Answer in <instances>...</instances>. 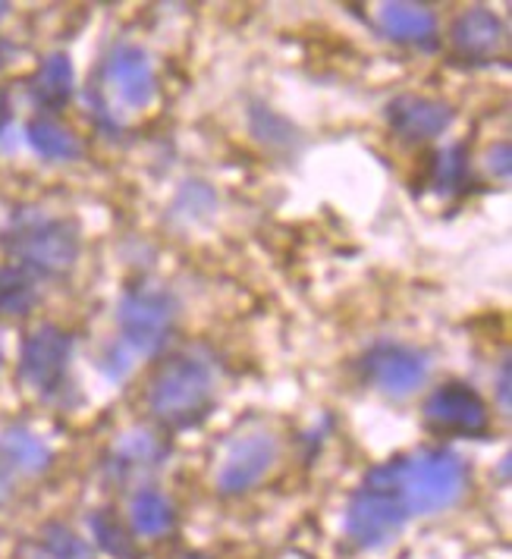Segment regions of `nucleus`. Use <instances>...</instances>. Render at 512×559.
<instances>
[{"label":"nucleus","mask_w":512,"mask_h":559,"mask_svg":"<svg viewBox=\"0 0 512 559\" xmlns=\"http://www.w3.org/2000/svg\"><path fill=\"white\" fill-rule=\"evenodd\" d=\"M406 519L409 509L400 490V459H390L365 475L346 512V532L365 550H378L403 532Z\"/></svg>","instance_id":"nucleus-1"},{"label":"nucleus","mask_w":512,"mask_h":559,"mask_svg":"<svg viewBox=\"0 0 512 559\" xmlns=\"http://www.w3.org/2000/svg\"><path fill=\"white\" fill-rule=\"evenodd\" d=\"M3 249L41 277H60L76 264L79 229L63 217L23 211L3 229Z\"/></svg>","instance_id":"nucleus-2"},{"label":"nucleus","mask_w":512,"mask_h":559,"mask_svg":"<svg viewBox=\"0 0 512 559\" xmlns=\"http://www.w3.org/2000/svg\"><path fill=\"white\" fill-rule=\"evenodd\" d=\"M211 396H214V374L207 361L180 356L157 371L152 383V412L157 421L170 428H189L205 418Z\"/></svg>","instance_id":"nucleus-3"},{"label":"nucleus","mask_w":512,"mask_h":559,"mask_svg":"<svg viewBox=\"0 0 512 559\" xmlns=\"http://www.w3.org/2000/svg\"><path fill=\"white\" fill-rule=\"evenodd\" d=\"M465 481V462L450 450H418L409 459H400V490L409 515L450 509L462 497Z\"/></svg>","instance_id":"nucleus-4"},{"label":"nucleus","mask_w":512,"mask_h":559,"mask_svg":"<svg viewBox=\"0 0 512 559\" xmlns=\"http://www.w3.org/2000/svg\"><path fill=\"white\" fill-rule=\"evenodd\" d=\"M174 324V302L167 293L135 289L120 302V331L135 353L154 356Z\"/></svg>","instance_id":"nucleus-5"},{"label":"nucleus","mask_w":512,"mask_h":559,"mask_svg":"<svg viewBox=\"0 0 512 559\" xmlns=\"http://www.w3.org/2000/svg\"><path fill=\"white\" fill-rule=\"evenodd\" d=\"M70 346V336L53 324H41L38 331L28 333L20 356V378L26 381V386L38 393H53L67 374Z\"/></svg>","instance_id":"nucleus-6"},{"label":"nucleus","mask_w":512,"mask_h":559,"mask_svg":"<svg viewBox=\"0 0 512 559\" xmlns=\"http://www.w3.org/2000/svg\"><path fill=\"white\" fill-rule=\"evenodd\" d=\"M425 421L437 433L475 437V433L487 431V406L472 386L446 383V386H437L425 400Z\"/></svg>","instance_id":"nucleus-7"},{"label":"nucleus","mask_w":512,"mask_h":559,"mask_svg":"<svg viewBox=\"0 0 512 559\" xmlns=\"http://www.w3.org/2000/svg\"><path fill=\"white\" fill-rule=\"evenodd\" d=\"M277 462V440L271 433H249L233 443L217 472V487L224 493H242L252 490Z\"/></svg>","instance_id":"nucleus-8"},{"label":"nucleus","mask_w":512,"mask_h":559,"mask_svg":"<svg viewBox=\"0 0 512 559\" xmlns=\"http://www.w3.org/2000/svg\"><path fill=\"white\" fill-rule=\"evenodd\" d=\"M104 82H107L110 95L132 110L148 107L154 102V92H157L148 53L142 48H132V45H120L110 53V60L104 67Z\"/></svg>","instance_id":"nucleus-9"},{"label":"nucleus","mask_w":512,"mask_h":559,"mask_svg":"<svg viewBox=\"0 0 512 559\" xmlns=\"http://www.w3.org/2000/svg\"><path fill=\"white\" fill-rule=\"evenodd\" d=\"M365 374L378 390H384L390 396H409L412 390H418L425 383L428 365L415 349L384 343L365 356Z\"/></svg>","instance_id":"nucleus-10"},{"label":"nucleus","mask_w":512,"mask_h":559,"mask_svg":"<svg viewBox=\"0 0 512 559\" xmlns=\"http://www.w3.org/2000/svg\"><path fill=\"white\" fill-rule=\"evenodd\" d=\"M386 120L390 129L400 139L409 142H428L443 135L450 123H453V110L450 104L437 102V98H425V95H403L386 107Z\"/></svg>","instance_id":"nucleus-11"},{"label":"nucleus","mask_w":512,"mask_h":559,"mask_svg":"<svg viewBox=\"0 0 512 559\" xmlns=\"http://www.w3.org/2000/svg\"><path fill=\"white\" fill-rule=\"evenodd\" d=\"M450 41L462 57L481 60V57L497 53V48L503 45V23L485 7H475V10L462 13L460 20L453 23Z\"/></svg>","instance_id":"nucleus-12"},{"label":"nucleus","mask_w":512,"mask_h":559,"mask_svg":"<svg viewBox=\"0 0 512 559\" xmlns=\"http://www.w3.org/2000/svg\"><path fill=\"white\" fill-rule=\"evenodd\" d=\"M381 28L386 38L400 45H431L437 35V20L428 7L418 3H384Z\"/></svg>","instance_id":"nucleus-13"},{"label":"nucleus","mask_w":512,"mask_h":559,"mask_svg":"<svg viewBox=\"0 0 512 559\" xmlns=\"http://www.w3.org/2000/svg\"><path fill=\"white\" fill-rule=\"evenodd\" d=\"M32 98L45 110H60L73 98V63L67 53H51L32 79Z\"/></svg>","instance_id":"nucleus-14"},{"label":"nucleus","mask_w":512,"mask_h":559,"mask_svg":"<svg viewBox=\"0 0 512 559\" xmlns=\"http://www.w3.org/2000/svg\"><path fill=\"white\" fill-rule=\"evenodd\" d=\"M0 462L13 472H45L51 465V450L41 437L26 428H10L0 433Z\"/></svg>","instance_id":"nucleus-15"},{"label":"nucleus","mask_w":512,"mask_h":559,"mask_svg":"<svg viewBox=\"0 0 512 559\" xmlns=\"http://www.w3.org/2000/svg\"><path fill=\"white\" fill-rule=\"evenodd\" d=\"M28 145L41 154L45 160H57V164H67V160H76L82 154L79 139L67 127L53 123V120H32L26 129Z\"/></svg>","instance_id":"nucleus-16"},{"label":"nucleus","mask_w":512,"mask_h":559,"mask_svg":"<svg viewBox=\"0 0 512 559\" xmlns=\"http://www.w3.org/2000/svg\"><path fill=\"white\" fill-rule=\"evenodd\" d=\"M129 519H132V528L142 537H164V534L174 528V507L167 497L154 493V490H142L132 497V507H129Z\"/></svg>","instance_id":"nucleus-17"},{"label":"nucleus","mask_w":512,"mask_h":559,"mask_svg":"<svg viewBox=\"0 0 512 559\" xmlns=\"http://www.w3.org/2000/svg\"><path fill=\"white\" fill-rule=\"evenodd\" d=\"M38 293L32 280L16 267H0V318H20L35 306Z\"/></svg>","instance_id":"nucleus-18"},{"label":"nucleus","mask_w":512,"mask_h":559,"mask_svg":"<svg viewBox=\"0 0 512 559\" xmlns=\"http://www.w3.org/2000/svg\"><path fill=\"white\" fill-rule=\"evenodd\" d=\"M92 534H95V540H98L104 554L117 559H135V544H132V537L117 522V515L110 509H102V512L92 515Z\"/></svg>","instance_id":"nucleus-19"},{"label":"nucleus","mask_w":512,"mask_h":559,"mask_svg":"<svg viewBox=\"0 0 512 559\" xmlns=\"http://www.w3.org/2000/svg\"><path fill=\"white\" fill-rule=\"evenodd\" d=\"M38 547L48 559H92V547L67 525H48L38 537Z\"/></svg>","instance_id":"nucleus-20"},{"label":"nucleus","mask_w":512,"mask_h":559,"mask_svg":"<svg viewBox=\"0 0 512 559\" xmlns=\"http://www.w3.org/2000/svg\"><path fill=\"white\" fill-rule=\"evenodd\" d=\"M465 179V148L453 145L446 152L434 154V186L440 192H453Z\"/></svg>","instance_id":"nucleus-21"},{"label":"nucleus","mask_w":512,"mask_h":559,"mask_svg":"<svg viewBox=\"0 0 512 559\" xmlns=\"http://www.w3.org/2000/svg\"><path fill=\"white\" fill-rule=\"evenodd\" d=\"M487 170L500 179L510 177V145H497L493 152L487 154Z\"/></svg>","instance_id":"nucleus-22"},{"label":"nucleus","mask_w":512,"mask_h":559,"mask_svg":"<svg viewBox=\"0 0 512 559\" xmlns=\"http://www.w3.org/2000/svg\"><path fill=\"white\" fill-rule=\"evenodd\" d=\"M500 403L503 408H510V361H503L500 368Z\"/></svg>","instance_id":"nucleus-23"},{"label":"nucleus","mask_w":512,"mask_h":559,"mask_svg":"<svg viewBox=\"0 0 512 559\" xmlns=\"http://www.w3.org/2000/svg\"><path fill=\"white\" fill-rule=\"evenodd\" d=\"M3 120H7V98H3V92H0V127H3Z\"/></svg>","instance_id":"nucleus-24"},{"label":"nucleus","mask_w":512,"mask_h":559,"mask_svg":"<svg viewBox=\"0 0 512 559\" xmlns=\"http://www.w3.org/2000/svg\"><path fill=\"white\" fill-rule=\"evenodd\" d=\"M0 368H3V349H0Z\"/></svg>","instance_id":"nucleus-25"},{"label":"nucleus","mask_w":512,"mask_h":559,"mask_svg":"<svg viewBox=\"0 0 512 559\" xmlns=\"http://www.w3.org/2000/svg\"><path fill=\"white\" fill-rule=\"evenodd\" d=\"M0 497H3V487H0Z\"/></svg>","instance_id":"nucleus-26"}]
</instances>
